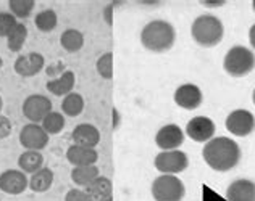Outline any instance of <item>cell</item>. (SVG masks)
<instances>
[{"label": "cell", "instance_id": "cell-1", "mask_svg": "<svg viewBox=\"0 0 255 201\" xmlns=\"http://www.w3.org/2000/svg\"><path fill=\"white\" fill-rule=\"evenodd\" d=\"M239 145L230 137H213L202 150L204 161L217 172H228L234 169L241 161Z\"/></svg>", "mask_w": 255, "mask_h": 201}, {"label": "cell", "instance_id": "cell-2", "mask_svg": "<svg viewBox=\"0 0 255 201\" xmlns=\"http://www.w3.org/2000/svg\"><path fill=\"white\" fill-rule=\"evenodd\" d=\"M176 40V31L165 19H153L140 31V44L145 50L153 53L168 52Z\"/></svg>", "mask_w": 255, "mask_h": 201}, {"label": "cell", "instance_id": "cell-3", "mask_svg": "<svg viewBox=\"0 0 255 201\" xmlns=\"http://www.w3.org/2000/svg\"><path fill=\"white\" fill-rule=\"evenodd\" d=\"M191 36L194 42L204 49L217 47L225 36V26L215 15H200L192 21Z\"/></svg>", "mask_w": 255, "mask_h": 201}, {"label": "cell", "instance_id": "cell-4", "mask_svg": "<svg viewBox=\"0 0 255 201\" xmlns=\"http://www.w3.org/2000/svg\"><path fill=\"white\" fill-rule=\"evenodd\" d=\"M223 68L231 77H244L255 68V53L244 45H234L226 52Z\"/></svg>", "mask_w": 255, "mask_h": 201}, {"label": "cell", "instance_id": "cell-5", "mask_svg": "<svg viewBox=\"0 0 255 201\" xmlns=\"http://www.w3.org/2000/svg\"><path fill=\"white\" fill-rule=\"evenodd\" d=\"M150 192L155 201H183L186 197L183 180L171 174H162L153 179Z\"/></svg>", "mask_w": 255, "mask_h": 201}, {"label": "cell", "instance_id": "cell-6", "mask_svg": "<svg viewBox=\"0 0 255 201\" xmlns=\"http://www.w3.org/2000/svg\"><path fill=\"white\" fill-rule=\"evenodd\" d=\"M155 169L162 174H171V176H176L183 171L187 169L189 166V158L184 151L181 150H170V151H160L155 156Z\"/></svg>", "mask_w": 255, "mask_h": 201}, {"label": "cell", "instance_id": "cell-7", "mask_svg": "<svg viewBox=\"0 0 255 201\" xmlns=\"http://www.w3.org/2000/svg\"><path fill=\"white\" fill-rule=\"evenodd\" d=\"M225 126L234 137H247L255 131V116L249 110H234L228 115Z\"/></svg>", "mask_w": 255, "mask_h": 201}, {"label": "cell", "instance_id": "cell-8", "mask_svg": "<svg viewBox=\"0 0 255 201\" xmlns=\"http://www.w3.org/2000/svg\"><path fill=\"white\" fill-rule=\"evenodd\" d=\"M50 111H53L50 98L41 93H32L23 102V115L26 119H29V123L41 124Z\"/></svg>", "mask_w": 255, "mask_h": 201}, {"label": "cell", "instance_id": "cell-9", "mask_svg": "<svg viewBox=\"0 0 255 201\" xmlns=\"http://www.w3.org/2000/svg\"><path fill=\"white\" fill-rule=\"evenodd\" d=\"M49 134H47L41 124L29 123L26 124L21 132H19V143L23 145L24 150H34L41 151L49 143Z\"/></svg>", "mask_w": 255, "mask_h": 201}, {"label": "cell", "instance_id": "cell-10", "mask_svg": "<svg viewBox=\"0 0 255 201\" xmlns=\"http://www.w3.org/2000/svg\"><path fill=\"white\" fill-rule=\"evenodd\" d=\"M215 123L207 116H196L192 118L189 123L186 126V131L184 134L194 142H199V143H207L209 140L213 138L215 135Z\"/></svg>", "mask_w": 255, "mask_h": 201}, {"label": "cell", "instance_id": "cell-11", "mask_svg": "<svg viewBox=\"0 0 255 201\" xmlns=\"http://www.w3.org/2000/svg\"><path fill=\"white\" fill-rule=\"evenodd\" d=\"M186 134L178 124H166L160 127L155 135V145L162 151L179 150V146L184 143Z\"/></svg>", "mask_w": 255, "mask_h": 201}, {"label": "cell", "instance_id": "cell-12", "mask_svg": "<svg viewBox=\"0 0 255 201\" xmlns=\"http://www.w3.org/2000/svg\"><path fill=\"white\" fill-rule=\"evenodd\" d=\"M174 103H176L179 108L192 111L197 110L204 102V95L202 90L199 89L196 84H183L179 85L176 90H174Z\"/></svg>", "mask_w": 255, "mask_h": 201}, {"label": "cell", "instance_id": "cell-13", "mask_svg": "<svg viewBox=\"0 0 255 201\" xmlns=\"http://www.w3.org/2000/svg\"><path fill=\"white\" fill-rule=\"evenodd\" d=\"M29 187V179L19 169H8L0 174V190L6 195H21Z\"/></svg>", "mask_w": 255, "mask_h": 201}, {"label": "cell", "instance_id": "cell-14", "mask_svg": "<svg viewBox=\"0 0 255 201\" xmlns=\"http://www.w3.org/2000/svg\"><path fill=\"white\" fill-rule=\"evenodd\" d=\"M44 66H45V60L41 53L31 52L28 55L18 57L15 65H13V69L21 77H32L39 74V72L44 69Z\"/></svg>", "mask_w": 255, "mask_h": 201}, {"label": "cell", "instance_id": "cell-15", "mask_svg": "<svg viewBox=\"0 0 255 201\" xmlns=\"http://www.w3.org/2000/svg\"><path fill=\"white\" fill-rule=\"evenodd\" d=\"M228 201H255V182L251 179H236L226 189Z\"/></svg>", "mask_w": 255, "mask_h": 201}, {"label": "cell", "instance_id": "cell-16", "mask_svg": "<svg viewBox=\"0 0 255 201\" xmlns=\"http://www.w3.org/2000/svg\"><path fill=\"white\" fill-rule=\"evenodd\" d=\"M71 140L79 146H87V148H96L100 142V132L96 126L92 124H78L71 132Z\"/></svg>", "mask_w": 255, "mask_h": 201}, {"label": "cell", "instance_id": "cell-17", "mask_svg": "<svg viewBox=\"0 0 255 201\" xmlns=\"http://www.w3.org/2000/svg\"><path fill=\"white\" fill-rule=\"evenodd\" d=\"M89 201H113V185L109 177L99 176L84 187Z\"/></svg>", "mask_w": 255, "mask_h": 201}, {"label": "cell", "instance_id": "cell-18", "mask_svg": "<svg viewBox=\"0 0 255 201\" xmlns=\"http://www.w3.org/2000/svg\"><path fill=\"white\" fill-rule=\"evenodd\" d=\"M76 84V74L70 69L63 71L62 74H58L57 77L50 79L49 82L45 84L47 90H49L52 95L55 97H66L68 93L73 92Z\"/></svg>", "mask_w": 255, "mask_h": 201}, {"label": "cell", "instance_id": "cell-19", "mask_svg": "<svg viewBox=\"0 0 255 201\" xmlns=\"http://www.w3.org/2000/svg\"><path fill=\"white\" fill-rule=\"evenodd\" d=\"M66 159L68 163L75 167L78 166H92L97 163L99 153L96 148H87V146H79V145H71L66 150Z\"/></svg>", "mask_w": 255, "mask_h": 201}, {"label": "cell", "instance_id": "cell-20", "mask_svg": "<svg viewBox=\"0 0 255 201\" xmlns=\"http://www.w3.org/2000/svg\"><path fill=\"white\" fill-rule=\"evenodd\" d=\"M18 167L24 174H34L44 167V156L41 155V151L24 150L18 158Z\"/></svg>", "mask_w": 255, "mask_h": 201}, {"label": "cell", "instance_id": "cell-21", "mask_svg": "<svg viewBox=\"0 0 255 201\" xmlns=\"http://www.w3.org/2000/svg\"><path fill=\"white\" fill-rule=\"evenodd\" d=\"M53 185V171L50 167H42L37 172L31 174L29 177V189L36 193H44L50 190Z\"/></svg>", "mask_w": 255, "mask_h": 201}, {"label": "cell", "instance_id": "cell-22", "mask_svg": "<svg viewBox=\"0 0 255 201\" xmlns=\"http://www.w3.org/2000/svg\"><path fill=\"white\" fill-rule=\"evenodd\" d=\"M99 176H100L99 167L96 164L78 166V167H73V171H71V180L78 187H87L94 179H97Z\"/></svg>", "mask_w": 255, "mask_h": 201}, {"label": "cell", "instance_id": "cell-23", "mask_svg": "<svg viewBox=\"0 0 255 201\" xmlns=\"http://www.w3.org/2000/svg\"><path fill=\"white\" fill-rule=\"evenodd\" d=\"M83 110H84V98H83L81 93L71 92L66 97H63L62 111H63L65 116L76 118V116L81 115Z\"/></svg>", "mask_w": 255, "mask_h": 201}, {"label": "cell", "instance_id": "cell-24", "mask_svg": "<svg viewBox=\"0 0 255 201\" xmlns=\"http://www.w3.org/2000/svg\"><path fill=\"white\" fill-rule=\"evenodd\" d=\"M60 44L62 47L70 53H76L83 49L84 45V36L81 31L78 29H66L63 34L60 36Z\"/></svg>", "mask_w": 255, "mask_h": 201}, {"label": "cell", "instance_id": "cell-25", "mask_svg": "<svg viewBox=\"0 0 255 201\" xmlns=\"http://www.w3.org/2000/svg\"><path fill=\"white\" fill-rule=\"evenodd\" d=\"M65 124H66V121H65L63 113H58V111H50L41 123L42 129L49 134V135H57V134H60L65 129Z\"/></svg>", "mask_w": 255, "mask_h": 201}, {"label": "cell", "instance_id": "cell-26", "mask_svg": "<svg viewBox=\"0 0 255 201\" xmlns=\"http://www.w3.org/2000/svg\"><path fill=\"white\" fill-rule=\"evenodd\" d=\"M26 39H28V28L23 23H18L15 26V29L6 37V47L11 52H19L24 47Z\"/></svg>", "mask_w": 255, "mask_h": 201}, {"label": "cell", "instance_id": "cell-27", "mask_svg": "<svg viewBox=\"0 0 255 201\" xmlns=\"http://www.w3.org/2000/svg\"><path fill=\"white\" fill-rule=\"evenodd\" d=\"M57 23H58V16L57 13L53 11L52 8H45L42 11H39L36 18H34V24L39 31L42 32H50L57 28Z\"/></svg>", "mask_w": 255, "mask_h": 201}, {"label": "cell", "instance_id": "cell-28", "mask_svg": "<svg viewBox=\"0 0 255 201\" xmlns=\"http://www.w3.org/2000/svg\"><path fill=\"white\" fill-rule=\"evenodd\" d=\"M34 0H10L8 2V8H10V13L16 19L21 18V19H26L31 16L32 10H34Z\"/></svg>", "mask_w": 255, "mask_h": 201}, {"label": "cell", "instance_id": "cell-29", "mask_svg": "<svg viewBox=\"0 0 255 201\" xmlns=\"http://www.w3.org/2000/svg\"><path fill=\"white\" fill-rule=\"evenodd\" d=\"M96 69L99 72V76L107 80H110L113 77V53L112 52H107L102 57H99L96 63Z\"/></svg>", "mask_w": 255, "mask_h": 201}, {"label": "cell", "instance_id": "cell-30", "mask_svg": "<svg viewBox=\"0 0 255 201\" xmlns=\"http://www.w3.org/2000/svg\"><path fill=\"white\" fill-rule=\"evenodd\" d=\"M18 24L16 18L8 11H0V37H8L10 32Z\"/></svg>", "mask_w": 255, "mask_h": 201}, {"label": "cell", "instance_id": "cell-31", "mask_svg": "<svg viewBox=\"0 0 255 201\" xmlns=\"http://www.w3.org/2000/svg\"><path fill=\"white\" fill-rule=\"evenodd\" d=\"M65 201H89L86 190L81 189H71L68 193L65 195Z\"/></svg>", "mask_w": 255, "mask_h": 201}, {"label": "cell", "instance_id": "cell-32", "mask_svg": "<svg viewBox=\"0 0 255 201\" xmlns=\"http://www.w3.org/2000/svg\"><path fill=\"white\" fill-rule=\"evenodd\" d=\"M10 134H11V121L6 116L0 115V140L6 138Z\"/></svg>", "mask_w": 255, "mask_h": 201}, {"label": "cell", "instance_id": "cell-33", "mask_svg": "<svg viewBox=\"0 0 255 201\" xmlns=\"http://www.w3.org/2000/svg\"><path fill=\"white\" fill-rule=\"evenodd\" d=\"M113 8H115V5H113V3L107 5L104 8V19H105V23L109 26L113 24Z\"/></svg>", "mask_w": 255, "mask_h": 201}, {"label": "cell", "instance_id": "cell-34", "mask_svg": "<svg viewBox=\"0 0 255 201\" xmlns=\"http://www.w3.org/2000/svg\"><path fill=\"white\" fill-rule=\"evenodd\" d=\"M200 5L202 6H205V8H220V6H223L225 5V2L223 0H217V2H209V0H202V2H200Z\"/></svg>", "mask_w": 255, "mask_h": 201}, {"label": "cell", "instance_id": "cell-35", "mask_svg": "<svg viewBox=\"0 0 255 201\" xmlns=\"http://www.w3.org/2000/svg\"><path fill=\"white\" fill-rule=\"evenodd\" d=\"M249 42L252 45V49L255 50V24H252L249 29Z\"/></svg>", "mask_w": 255, "mask_h": 201}, {"label": "cell", "instance_id": "cell-36", "mask_svg": "<svg viewBox=\"0 0 255 201\" xmlns=\"http://www.w3.org/2000/svg\"><path fill=\"white\" fill-rule=\"evenodd\" d=\"M2 108H3V100L0 97V113H2Z\"/></svg>", "mask_w": 255, "mask_h": 201}, {"label": "cell", "instance_id": "cell-37", "mask_svg": "<svg viewBox=\"0 0 255 201\" xmlns=\"http://www.w3.org/2000/svg\"><path fill=\"white\" fill-rule=\"evenodd\" d=\"M252 102H254V105H255V89H254V93H252Z\"/></svg>", "mask_w": 255, "mask_h": 201}, {"label": "cell", "instance_id": "cell-38", "mask_svg": "<svg viewBox=\"0 0 255 201\" xmlns=\"http://www.w3.org/2000/svg\"><path fill=\"white\" fill-rule=\"evenodd\" d=\"M2 66H3V62H2V58H0V71H2Z\"/></svg>", "mask_w": 255, "mask_h": 201}, {"label": "cell", "instance_id": "cell-39", "mask_svg": "<svg viewBox=\"0 0 255 201\" xmlns=\"http://www.w3.org/2000/svg\"><path fill=\"white\" fill-rule=\"evenodd\" d=\"M252 8H254V11H255V0H254V2H252Z\"/></svg>", "mask_w": 255, "mask_h": 201}]
</instances>
